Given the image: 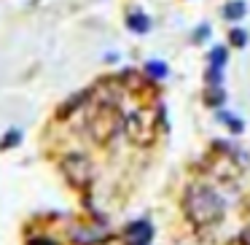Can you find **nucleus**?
Here are the masks:
<instances>
[{
  "label": "nucleus",
  "mask_w": 250,
  "mask_h": 245,
  "mask_svg": "<svg viewBox=\"0 0 250 245\" xmlns=\"http://www.w3.org/2000/svg\"><path fill=\"white\" fill-rule=\"evenodd\" d=\"M146 70L151 73L153 78H164V76H167V65H164V62H148Z\"/></svg>",
  "instance_id": "nucleus-9"
},
{
  "label": "nucleus",
  "mask_w": 250,
  "mask_h": 245,
  "mask_svg": "<svg viewBox=\"0 0 250 245\" xmlns=\"http://www.w3.org/2000/svg\"><path fill=\"white\" fill-rule=\"evenodd\" d=\"M245 17V3H239V0H234V3H229L226 8H223V19H231V22H237V19Z\"/></svg>",
  "instance_id": "nucleus-6"
},
{
  "label": "nucleus",
  "mask_w": 250,
  "mask_h": 245,
  "mask_svg": "<svg viewBox=\"0 0 250 245\" xmlns=\"http://www.w3.org/2000/svg\"><path fill=\"white\" fill-rule=\"evenodd\" d=\"M183 210L188 216V221L196 223V226H215L223 218L226 207H223L221 194L212 186L194 183V186H188V191L183 197Z\"/></svg>",
  "instance_id": "nucleus-1"
},
{
  "label": "nucleus",
  "mask_w": 250,
  "mask_h": 245,
  "mask_svg": "<svg viewBox=\"0 0 250 245\" xmlns=\"http://www.w3.org/2000/svg\"><path fill=\"white\" fill-rule=\"evenodd\" d=\"M126 24H129L135 33H148V27H151V22H148L146 14H132V17L126 19Z\"/></svg>",
  "instance_id": "nucleus-7"
},
{
  "label": "nucleus",
  "mask_w": 250,
  "mask_h": 245,
  "mask_svg": "<svg viewBox=\"0 0 250 245\" xmlns=\"http://www.w3.org/2000/svg\"><path fill=\"white\" fill-rule=\"evenodd\" d=\"M126 135L132 137V143H140V146H148V143L156 137L159 130V116H153L151 111H135V113L126 116L124 121Z\"/></svg>",
  "instance_id": "nucleus-2"
},
{
  "label": "nucleus",
  "mask_w": 250,
  "mask_h": 245,
  "mask_svg": "<svg viewBox=\"0 0 250 245\" xmlns=\"http://www.w3.org/2000/svg\"><path fill=\"white\" fill-rule=\"evenodd\" d=\"M119 127H121V116H119V111H116V105H110V103L100 105V113H94L92 121H89V132H92L94 140H100V143L110 140V137L119 132Z\"/></svg>",
  "instance_id": "nucleus-3"
},
{
  "label": "nucleus",
  "mask_w": 250,
  "mask_h": 245,
  "mask_svg": "<svg viewBox=\"0 0 250 245\" xmlns=\"http://www.w3.org/2000/svg\"><path fill=\"white\" fill-rule=\"evenodd\" d=\"M231 44L234 46H245L248 44V35H245L242 30H231Z\"/></svg>",
  "instance_id": "nucleus-10"
},
{
  "label": "nucleus",
  "mask_w": 250,
  "mask_h": 245,
  "mask_svg": "<svg viewBox=\"0 0 250 245\" xmlns=\"http://www.w3.org/2000/svg\"><path fill=\"white\" fill-rule=\"evenodd\" d=\"M223 65H226V49L218 46V49L210 51V67H218V70H221Z\"/></svg>",
  "instance_id": "nucleus-8"
},
{
  "label": "nucleus",
  "mask_w": 250,
  "mask_h": 245,
  "mask_svg": "<svg viewBox=\"0 0 250 245\" xmlns=\"http://www.w3.org/2000/svg\"><path fill=\"white\" fill-rule=\"evenodd\" d=\"M62 170H65V175L76 186H86L89 180H92V164L83 156H67L65 162H62Z\"/></svg>",
  "instance_id": "nucleus-4"
},
{
  "label": "nucleus",
  "mask_w": 250,
  "mask_h": 245,
  "mask_svg": "<svg viewBox=\"0 0 250 245\" xmlns=\"http://www.w3.org/2000/svg\"><path fill=\"white\" fill-rule=\"evenodd\" d=\"M30 245H57V243H51V240H43V237H41V240H33Z\"/></svg>",
  "instance_id": "nucleus-11"
},
{
  "label": "nucleus",
  "mask_w": 250,
  "mask_h": 245,
  "mask_svg": "<svg viewBox=\"0 0 250 245\" xmlns=\"http://www.w3.org/2000/svg\"><path fill=\"white\" fill-rule=\"evenodd\" d=\"M151 234H153V229L148 226L146 221H137V223H132V226L126 229V240H129V245H146L148 240H151Z\"/></svg>",
  "instance_id": "nucleus-5"
}]
</instances>
